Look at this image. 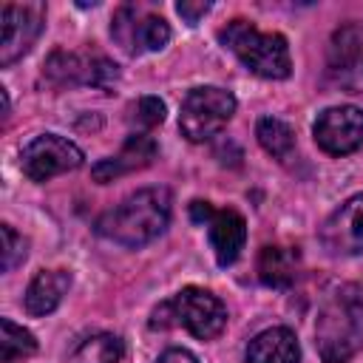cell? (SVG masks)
I'll list each match as a JSON object with an SVG mask.
<instances>
[{"instance_id":"1","label":"cell","mask_w":363,"mask_h":363,"mask_svg":"<svg viewBox=\"0 0 363 363\" xmlns=\"http://www.w3.org/2000/svg\"><path fill=\"white\" fill-rule=\"evenodd\" d=\"M315 346L323 363H352L363 349V286L340 284L335 286L315 320Z\"/></svg>"},{"instance_id":"2","label":"cell","mask_w":363,"mask_h":363,"mask_svg":"<svg viewBox=\"0 0 363 363\" xmlns=\"http://www.w3.org/2000/svg\"><path fill=\"white\" fill-rule=\"evenodd\" d=\"M170 190L142 187L96 218V233L122 247H145L164 233L170 221Z\"/></svg>"},{"instance_id":"3","label":"cell","mask_w":363,"mask_h":363,"mask_svg":"<svg viewBox=\"0 0 363 363\" xmlns=\"http://www.w3.org/2000/svg\"><path fill=\"white\" fill-rule=\"evenodd\" d=\"M218 43L233 51L244 68L264 79H286L292 74L289 45L278 31H258L247 20H230L218 28Z\"/></svg>"},{"instance_id":"4","label":"cell","mask_w":363,"mask_h":363,"mask_svg":"<svg viewBox=\"0 0 363 363\" xmlns=\"http://www.w3.org/2000/svg\"><path fill=\"white\" fill-rule=\"evenodd\" d=\"M184 326L199 340H213L227 326V306L204 286H184L170 301L159 303L150 315V329Z\"/></svg>"},{"instance_id":"5","label":"cell","mask_w":363,"mask_h":363,"mask_svg":"<svg viewBox=\"0 0 363 363\" xmlns=\"http://www.w3.org/2000/svg\"><path fill=\"white\" fill-rule=\"evenodd\" d=\"M235 96L218 85L190 88L179 108V130L190 142L213 139L235 113Z\"/></svg>"},{"instance_id":"6","label":"cell","mask_w":363,"mask_h":363,"mask_svg":"<svg viewBox=\"0 0 363 363\" xmlns=\"http://www.w3.org/2000/svg\"><path fill=\"white\" fill-rule=\"evenodd\" d=\"M43 77L54 88L65 85H94V88H111L119 77L116 65L102 57V54H88V51H65L57 48L45 60Z\"/></svg>"},{"instance_id":"7","label":"cell","mask_w":363,"mask_h":363,"mask_svg":"<svg viewBox=\"0 0 363 363\" xmlns=\"http://www.w3.org/2000/svg\"><path fill=\"white\" fill-rule=\"evenodd\" d=\"M82 150L60 133H40L20 150V167L31 182H48L54 176L71 173L82 167Z\"/></svg>"},{"instance_id":"8","label":"cell","mask_w":363,"mask_h":363,"mask_svg":"<svg viewBox=\"0 0 363 363\" xmlns=\"http://www.w3.org/2000/svg\"><path fill=\"white\" fill-rule=\"evenodd\" d=\"M45 28V3H6L0 9V65L9 68L31 51Z\"/></svg>"},{"instance_id":"9","label":"cell","mask_w":363,"mask_h":363,"mask_svg":"<svg viewBox=\"0 0 363 363\" xmlns=\"http://www.w3.org/2000/svg\"><path fill=\"white\" fill-rule=\"evenodd\" d=\"M190 218L196 224H204L207 227V235H210V247L216 252V261L218 267H230L235 264V258L241 255L244 250V241H247V221L238 210H216L210 201H190Z\"/></svg>"},{"instance_id":"10","label":"cell","mask_w":363,"mask_h":363,"mask_svg":"<svg viewBox=\"0 0 363 363\" xmlns=\"http://www.w3.org/2000/svg\"><path fill=\"white\" fill-rule=\"evenodd\" d=\"M315 145L329 156H349L363 147V108L335 105L318 113L312 125Z\"/></svg>"},{"instance_id":"11","label":"cell","mask_w":363,"mask_h":363,"mask_svg":"<svg viewBox=\"0 0 363 363\" xmlns=\"http://www.w3.org/2000/svg\"><path fill=\"white\" fill-rule=\"evenodd\" d=\"M113 40L128 51V54H142V51H162L170 43V26L159 14H147L136 6H122L113 14L111 23Z\"/></svg>"},{"instance_id":"12","label":"cell","mask_w":363,"mask_h":363,"mask_svg":"<svg viewBox=\"0 0 363 363\" xmlns=\"http://www.w3.org/2000/svg\"><path fill=\"white\" fill-rule=\"evenodd\" d=\"M329 77L349 94H363V28L357 23L340 26L329 40Z\"/></svg>"},{"instance_id":"13","label":"cell","mask_w":363,"mask_h":363,"mask_svg":"<svg viewBox=\"0 0 363 363\" xmlns=\"http://www.w3.org/2000/svg\"><path fill=\"white\" fill-rule=\"evenodd\" d=\"M329 255H363V193L346 199L318 230Z\"/></svg>"},{"instance_id":"14","label":"cell","mask_w":363,"mask_h":363,"mask_svg":"<svg viewBox=\"0 0 363 363\" xmlns=\"http://www.w3.org/2000/svg\"><path fill=\"white\" fill-rule=\"evenodd\" d=\"M153 159H156V142L147 133H130L125 139V145L119 147V153L105 156V159H99L91 167V176L99 184H105V182H113V179H119L125 173H133V170L147 167Z\"/></svg>"},{"instance_id":"15","label":"cell","mask_w":363,"mask_h":363,"mask_svg":"<svg viewBox=\"0 0 363 363\" xmlns=\"http://www.w3.org/2000/svg\"><path fill=\"white\" fill-rule=\"evenodd\" d=\"M68 289H71V272L68 269H40L31 278V284L26 286V295H23L26 312L34 318L51 315L62 303Z\"/></svg>"},{"instance_id":"16","label":"cell","mask_w":363,"mask_h":363,"mask_svg":"<svg viewBox=\"0 0 363 363\" xmlns=\"http://www.w3.org/2000/svg\"><path fill=\"white\" fill-rule=\"evenodd\" d=\"M247 363H301V346L292 329L286 326H272L258 332L247 352H244Z\"/></svg>"},{"instance_id":"17","label":"cell","mask_w":363,"mask_h":363,"mask_svg":"<svg viewBox=\"0 0 363 363\" xmlns=\"http://www.w3.org/2000/svg\"><path fill=\"white\" fill-rule=\"evenodd\" d=\"M301 275V250L269 244L258 252V278L267 286H289Z\"/></svg>"},{"instance_id":"18","label":"cell","mask_w":363,"mask_h":363,"mask_svg":"<svg viewBox=\"0 0 363 363\" xmlns=\"http://www.w3.org/2000/svg\"><path fill=\"white\" fill-rule=\"evenodd\" d=\"M125 357V340L113 332H96L82 337L71 354L68 363H119Z\"/></svg>"},{"instance_id":"19","label":"cell","mask_w":363,"mask_h":363,"mask_svg":"<svg viewBox=\"0 0 363 363\" xmlns=\"http://www.w3.org/2000/svg\"><path fill=\"white\" fill-rule=\"evenodd\" d=\"M255 136L261 142V147L278 159V162H289L295 156V133L292 128L278 119V116H261L258 125H255Z\"/></svg>"},{"instance_id":"20","label":"cell","mask_w":363,"mask_h":363,"mask_svg":"<svg viewBox=\"0 0 363 363\" xmlns=\"http://www.w3.org/2000/svg\"><path fill=\"white\" fill-rule=\"evenodd\" d=\"M34 352H37V337L26 326L14 323L11 318H3L0 320V363H14Z\"/></svg>"},{"instance_id":"21","label":"cell","mask_w":363,"mask_h":363,"mask_svg":"<svg viewBox=\"0 0 363 363\" xmlns=\"http://www.w3.org/2000/svg\"><path fill=\"white\" fill-rule=\"evenodd\" d=\"M26 255H28V241L11 224H3V272H11L14 267H20Z\"/></svg>"},{"instance_id":"22","label":"cell","mask_w":363,"mask_h":363,"mask_svg":"<svg viewBox=\"0 0 363 363\" xmlns=\"http://www.w3.org/2000/svg\"><path fill=\"white\" fill-rule=\"evenodd\" d=\"M133 122L142 128V130H150L156 125L164 122V102L159 96H142L136 105H133Z\"/></svg>"},{"instance_id":"23","label":"cell","mask_w":363,"mask_h":363,"mask_svg":"<svg viewBox=\"0 0 363 363\" xmlns=\"http://www.w3.org/2000/svg\"><path fill=\"white\" fill-rule=\"evenodd\" d=\"M176 11L187 23H199V17H204L210 11V3H176Z\"/></svg>"},{"instance_id":"24","label":"cell","mask_w":363,"mask_h":363,"mask_svg":"<svg viewBox=\"0 0 363 363\" xmlns=\"http://www.w3.org/2000/svg\"><path fill=\"white\" fill-rule=\"evenodd\" d=\"M156 363H199V360H196L187 349H167V352L159 354Z\"/></svg>"}]
</instances>
